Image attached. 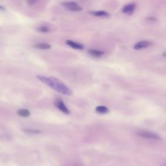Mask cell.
Returning <instances> with one entry per match:
<instances>
[{
  "label": "cell",
  "mask_w": 166,
  "mask_h": 166,
  "mask_svg": "<svg viewBox=\"0 0 166 166\" xmlns=\"http://www.w3.org/2000/svg\"><path fill=\"white\" fill-rule=\"evenodd\" d=\"M90 14H91L92 15L94 16L100 17V18H106V17H108L110 16L109 13L104 11H92V12H90Z\"/></svg>",
  "instance_id": "obj_9"
},
{
  "label": "cell",
  "mask_w": 166,
  "mask_h": 166,
  "mask_svg": "<svg viewBox=\"0 0 166 166\" xmlns=\"http://www.w3.org/2000/svg\"><path fill=\"white\" fill-rule=\"evenodd\" d=\"M38 31L40 33H48L50 31V27H48L47 26H40L38 28Z\"/></svg>",
  "instance_id": "obj_13"
},
{
  "label": "cell",
  "mask_w": 166,
  "mask_h": 166,
  "mask_svg": "<svg viewBox=\"0 0 166 166\" xmlns=\"http://www.w3.org/2000/svg\"><path fill=\"white\" fill-rule=\"evenodd\" d=\"M136 5L134 3H130L124 5L122 8V13L127 14V15L131 16L133 14L136 10Z\"/></svg>",
  "instance_id": "obj_4"
},
{
  "label": "cell",
  "mask_w": 166,
  "mask_h": 166,
  "mask_svg": "<svg viewBox=\"0 0 166 166\" xmlns=\"http://www.w3.org/2000/svg\"><path fill=\"white\" fill-rule=\"evenodd\" d=\"M147 19H148V20H153V21H156V19H155V18H152V17H151V18H147Z\"/></svg>",
  "instance_id": "obj_17"
},
{
  "label": "cell",
  "mask_w": 166,
  "mask_h": 166,
  "mask_svg": "<svg viewBox=\"0 0 166 166\" xmlns=\"http://www.w3.org/2000/svg\"><path fill=\"white\" fill-rule=\"evenodd\" d=\"M153 45V43L149 40H141L138 42L134 46V49L135 50H141L143 49L148 48Z\"/></svg>",
  "instance_id": "obj_5"
},
{
  "label": "cell",
  "mask_w": 166,
  "mask_h": 166,
  "mask_svg": "<svg viewBox=\"0 0 166 166\" xmlns=\"http://www.w3.org/2000/svg\"><path fill=\"white\" fill-rule=\"evenodd\" d=\"M5 10H6L5 8L3 6H2V5H0V11H5Z\"/></svg>",
  "instance_id": "obj_16"
},
{
  "label": "cell",
  "mask_w": 166,
  "mask_h": 166,
  "mask_svg": "<svg viewBox=\"0 0 166 166\" xmlns=\"http://www.w3.org/2000/svg\"><path fill=\"white\" fill-rule=\"evenodd\" d=\"M23 131H25L27 133L29 134H38L40 133V131L36 130V129H24Z\"/></svg>",
  "instance_id": "obj_14"
},
{
  "label": "cell",
  "mask_w": 166,
  "mask_h": 166,
  "mask_svg": "<svg viewBox=\"0 0 166 166\" xmlns=\"http://www.w3.org/2000/svg\"><path fill=\"white\" fill-rule=\"evenodd\" d=\"M51 45L47 43H39L35 46V48L40 49V50H49L51 48Z\"/></svg>",
  "instance_id": "obj_12"
},
{
  "label": "cell",
  "mask_w": 166,
  "mask_h": 166,
  "mask_svg": "<svg viewBox=\"0 0 166 166\" xmlns=\"http://www.w3.org/2000/svg\"><path fill=\"white\" fill-rule=\"evenodd\" d=\"M62 5L68 11L72 12H79L82 11V8L79 4L74 1H66L62 3Z\"/></svg>",
  "instance_id": "obj_2"
},
{
  "label": "cell",
  "mask_w": 166,
  "mask_h": 166,
  "mask_svg": "<svg viewBox=\"0 0 166 166\" xmlns=\"http://www.w3.org/2000/svg\"><path fill=\"white\" fill-rule=\"evenodd\" d=\"M96 112H97V113H99V114H105L106 113H108V112H109V110L105 106L100 105V106H97L96 107Z\"/></svg>",
  "instance_id": "obj_10"
},
{
  "label": "cell",
  "mask_w": 166,
  "mask_h": 166,
  "mask_svg": "<svg viewBox=\"0 0 166 166\" xmlns=\"http://www.w3.org/2000/svg\"><path fill=\"white\" fill-rule=\"evenodd\" d=\"M37 78L41 82L47 84L49 87L51 88L53 90L60 93V94L66 95V96H71L73 94L72 90L68 88L64 83L61 82L57 78L51 77H48L42 76V75H37Z\"/></svg>",
  "instance_id": "obj_1"
},
{
  "label": "cell",
  "mask_w": 166,
  "mask_h": 166,
  "mask_svg": "<svg viewBox=\"0 0 166 166\" xmlns=\"http://www.w3.org/2000/svg\"><path fill=\"white\" fill-rule=\"evenodd\" d=\"M138 136L143 138L151 139V140H160V137L156 133H154L153 132L147 131H141L137 133Z\"/></svg>",
  "instance_id": "obj_3"
},
{
  "label": "cell",
  "mask_w": 166,
  "mask_h": 166,
  "mask_svg": "<svg viewBox=\"0 0 166 166\" xmlns=\"http://www.w3.org/2000/svg\"><path fill=\"white\" fill-rule=\"evenodd\" d=\"M88 53L89 54L92 56V57H96V58H99L102 57L104 55V52L101 50H94V49H90V50H88Z\"/></svg>",
  "instance_id": "obj_8"
},
{
  "label": "cell",
  "mask_w": 166,
  "mask_h": 166,
  "mask_svg": "<svg viewBox=\"0 0 166 166\" xmlns=\"http://www.w3.org/2000/svg\"><path fill=\"white\" fill-rule=\"evenodd\" d=\"M18 114L20 117H23V118H27L31 115V112L27 109H19L18 111Z\"/></svg>",
  "instance_id": "obj_11"
},
{
  "label": "cell",
  "mask_w": 166,
  "mask_h": 166,
  "mask_svg": "<svg viewBox=\"0 0 166 166\" xmlns=\"http://www.w3.org/2000/svg\"><path fill=\"white\" fill-rule=\"evenodd\" d=\"M66 44L68 46H69L70 47L72 48L73 49H75V50H84V47L82 44H80L79 43H77L76 42L72 41V40H66Z\"/></svg>",
  "instance_id": "obj_7"
},
{
  "label": "cell",
  "mask_w": 166,
  "mask_h": 166,
  "mask_svg": "<svg viewBox=\"0 0 166 166\" xmlns=\"http://www.w3.org/2000/svg\"><path fill=\"white\" fill-rule=\"evenodd\" d=\"M55 106L57 108L60 110L62 112L66 114H69L70 110L67 108V106H66V104L64 103V102L61 99H58L55 101Z\"/></svg>",
  "instance_id": "obj_6"
},
{
  "label": "cell",
  "mask_w": 166,
  "mask_h": 166,
  "mask_svg": "<svg viewBox=\"0 0 166 166\" xmlns=\"http://www.w3.org/2000/svg\"><path fill=\"white\" fill-rule=\"evenodd\" d=\"M38 1V0H26L27 4L29 5H35Z\"/></svg>",
  "instance_id": "obj_15"
},
{
  "label": "cell",
  "mask_w": 166,
  "mask_h": 166,
  "mask_svg": "<svg viewBox=\"0 0 166 166\" xmlns=\"http://www.w3.org/2000/svg\"><path fill=\"white\" fill-rule=\"evenodd\" d=\"M162 56L163 57H166V51H164V52L162 53Z\"/></svg>",
  "instance_id": "obj_18"
}]
</instances>
